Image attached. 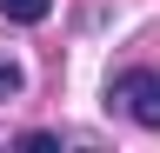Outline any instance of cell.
Here are the masks:
<instances>
[{
    "label": "cell",
    "mask_w": 160,
    "mask_h": 153,
    "mask_svg": "<svg viewBox=\"0 0 160 153\" xmlns=\"http://www.w3.org/2000/svg\"><path fill=\"white\" fill-rule=\"evenodd\" d=\"M0 13H7V20H20V27H40L53 13V0H0Z\"/></svg>",
    "instance_id": "7a4b0ae2"
},
{
    "label": "cell",
    "mask_w": 160,
    "mask_h": 153,
    "mask_svg": "<svg viewBox=\"0 0 160 153\" xmlns=\"http://www.w3.org/2000/svg\"><path fill=\"white\" fill-rule=\"evenodd\" d=\"M107 107H120L133 127L160 133V73H153V67H127V73H113V80H107Z\"/></svg>",
    "instance_id": "6da1fadb"
},
{
    "label": "cell",
    "mask_w": 160,
    "mask_h": 153,
    "mask_svg": "<svg viewBox=\"0 0 160 153\" xmlns=\"http://www.w3.org/2000/svg\"><path fill=\"white\" fill-rule=\"evenodd\" d=\"M60 140H53V133H20V153H53Z\"/></svg>",
    "instance_id": "277c9868"
},
{
    "label": "cell",
    "mask_w": 160,
    "mask_h": 153,
    "mask_svg": "<svg viewBox=\"0 0 160 153\" xmlns=\"http://www.w3.org/2000/svg\"><path fill=\"white\" fill-rule=\"evenodd\" d=\"M20 87H27V80H20V67H13V60H0V107H7Z\"/></svg>",
    "instance_id": "3957f363"
}]
</instances>
